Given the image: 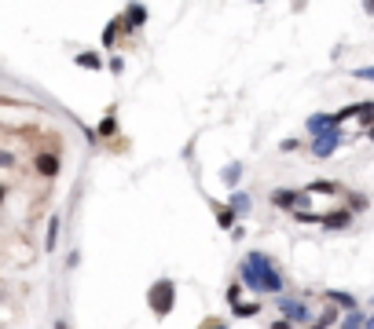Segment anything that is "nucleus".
<instances>
[{
    "instance_id": "5701e85b",
    "label": "nucleus",
    "mask_w": 374,
    "mask_h": 329,
    "mask_svg": "<svg viewBox=\"0 0 374 329\" xmlns=\"http://www.w3.org/2000/svg\"><path fill=\"white\" fill-rule=\"evenodd\" d=\"M367 209V197L363 194H349V212H363Z\"/></svg>"
},
{
    "instance_id": "a878e982",
    "label": "nucleus",
    "mask_w": 374,
    "mask_h": 329,
    "mask_svg": "<svg viewBox=\"0 0 374 329\" xmlns=\"http://www.w3.org/2000/svg\"><path fill=\"white\" fill-rule=\"evenodd\" d=\"M298 146H301L298 139H283V143H279V150H283V154H290V150H298Z\"/></svg>"
},
{
    "instance_id": "20e7f679",
    "label": "nucleus",
    "mask_w": 374,
    "mask_h": 329,
    "mask_svg": "<svg viewBox=\"0 0 374 329\" xmlns=\"http://www.w3.org/2000/svg\"><path fill=\"white\" fill-rule=\"evenodd\" d=\"M279 311H283V318H290L294 326H301V322L312 318V315H308V307H305L301 296H279Z\"/></svg>"
},
{
    "instance_id": "39448f33",
    "label": "nucleus",
    "mask_w": 374,
    "mask_h": 329,
    "mask_svg": "<svg viewBox=\"0 0 374 329\" xmlns=\"http://www.w3.org/2000/svg\"><path fill=\"white\" fill-rule=\"evenodd\" d=\"M341 143H345V139H341V132H338V128H334V132H323V136L312 139V154H316V158H330Z\"/></svg>"
},
{
    "instance_id": "412c9836",
    "label": "nucleus",
    "mask_w": 374,
    "mask_h": 329,
    "mask_svg": "<svg viewBox=\"0 0 374 329\" xmlns=\"http://www.w3.org/2000/svg\"><path fill=\"white\" fill-rule=\"evenodd\" d=\"M118 29H121V19L107 22V29H103V48H114V37H118Z\"/></svg>"
},
{
    "instance_id": "bb28decb",
    "label": "nucleus",
    "mask_w": 374,
    "mask_h": 329,
    "mask_svg": "<svg viewBox=\"0 0 374 329\" xmlns=\"http://www.w3.org/2000/svg\"><path fill=\"white\" fill-rule=\"evenodd\" d=\"M0 164H4V169H11V164H15V158H11V150H4V154H0Z\"/></svg>"
},
{
    "instance_id": "4be33fe9",
    "label": "nucleus",
    "mask_w": 374,
    "mask_h": 329,
    "mask_svg": "<svg viewBox=\"0 0 374 329\" xmlns=\"http://www.w3.org/2000/svg\"><path fill=\"white\" fill-rule=\"evenodd\" d=\"M253 315H261V304H239L235 307V318H253Z\"/></svg>"
},
{
    "instance_id": "2f4dec72",
    "label": "nucleus",
    "mask_w": 374,
    "mask_h": 329,
    "mask_svg": "<svg viewBox=\"0 0 374 329\" xmlns=\"http://www.w3.org/2000/svg\"><path fill=\"white\" fill-rule=\"evenodd\" d=\"M370 139H374V128H370Z\"/></svg>"
},
{
    "instance_id": "9d476101",
    "label": "nucleus",
    "mask_w": 374,
    "mask_h": 329,
    "mask_svg": "<svg viewBox=\"0 0 374 329\" xmlns=\"http://www.w3.org/2000/svg\"><path fill=\"white\" fill-rule=\"evenodd\" d=\"M34 169H37L41 176H59V158H55V154H37Z\"/></svg>"
},
{
    "instance_id": "c756f323",
    "label": "nucleus",
    "mask_w": 374,
    "mask_h": 329,
    "mask_svg": "<svg viewBox=\"0 0 374 329\" xmlns=\"http://www.w3.org/2000/svg\"><path fill=\"white\" fill-rule=\"evenodd\" d=\"M367 329H374V311H370V315H367Z\"/></svg>"
},
{
    "instance_id": "423d86ee",
    "label": "nucleus",
    "mask_w": 374,
    "mask_h": 329,
    "mask_svg": "<svg viewBox=\"0 0 374 329\" xmlns=\"http://www.w3.org/2000/svg\"><path fill=\"white\" fill-rule=\"evenodd\" d=\"M140 26H147V8H143V4H128V8L121 11V29L136 33Z\"/></svg>"
},
{
    "instance_id": "c85d7f7f",
    "label": "nucleus",
    "mask_w": 374,
    "mask_h": 329,
    "mask_svg": "<svg viewBox=\"0 0 374 329\" xmlns=\"http://www.w3.org/2000/svg\"><path fill=\"white\" fill-rule=\"evenodd\" d=\"M206 329H227V326H220V322H209Z\"/></svg>"
},
{
    "instance_id": "2eb2a0df",
    "label": "nucleus",
    "mask_w": 374,
    "mask_h": 329,
    "mask_svg": "<svg viewBox=\"0 0 374 329\" xmlns=\"http://www.w3.org/2000/svg\"><path fill=\"white\" fill-rule=\"evenodd\" d=\"M220 179H224V183H227V187H235V183H239V179H242V164H239V161H235V164H227V169L220 172Z\"/></svg>"
},
{
    "instance_id": "dca6fc26",
    "label": "nucleus",
    "mask_w": 374,
    "mask_h": 329,
    "mask_svg": "<svg viewBox=\"0 0 374 329\" xmlns=\"http://www.w3.org/2000/svg\"><path fill=\"white\" fill-rule=\"evenodd\" d=\"M114 132H118V118H114V110H110L100 121V128H95V136H114Z\"/></svg>"
},
{
    "instance_id": "aec40b11",
    "label": "nucleus",
    "mask_w": 374,
    "mask_h": 329,
    "mask_svg": "<svg viewBox=\"0 0 374 329\" xmlns=\"http://www.w3.org/2000/svg\"><path fill=\"white\" fill-rule=\"evenodd\" d=\"M224 300H227V304H232V307H239V304H242V282H232V286H227V293H224Z\"/></svg>"
},
{
    "instance_id": "7ed1b4c3",
    "label": "nucleus",
    "mask_w": 374,
    "mask_h": 329,
    "mask_svg": "<svg viewBox=\"0 0 374 329\" xmlns=\"http://www.w3.org/2000/svg\"><path fill=\"white\" fill-rule=\"evenodd\" d=\"M272 205L283 209V212H301L308 205V190H286V187H279V190H272Z\"/></svg>"
},
{
    "instance_id": "4468645a",
    "label": "nucleus",
    "mask_w": 374,
    "mask_h": 329,
    "mask_svg": "<svg viewBox=\"0 0 374 329\" xmlns=\"http://www.w3.org/2000/svg\"><path fill=\"white\" fill-rule=\"evenodd\" d=\"M55 238H59V216L48 220V238H44V249L48 253H55Z\"/></svg>"
},
{
    "instance_id": "f8f14e48",
    "label": "nucleus",
    "mask_w": 374,
    "mask_h": 329,
    "mask_svg": "<svg viewBox=\"0 0 374 329\" xmlns=\"http://www.w3.org/2000/svg\"><path fill=\"white\" fill-rule=\"evenodd\" d=\"M74 66H81V70H100L103 59L95 52H81V55H74Z\"/></svg>"
},
{
    "instance_id": "393cba45",
    "label": "nucleus",
    "mask_w": 374,
    "mask_h": 329,
    "mask_svg": "<svg viewBox=\"0 0 374 329\" xmlns=\"http://www.w3.org/2000/svg\"><path fill=\"white\" fill-rule=\"evenodd\" d=\"M107 66H110V74H121V70H125V59H118V55H110V59H107Z\"/></svg>"
},
{
    "instance_id": "9b49d317",
    "label": "nucleus",
    "mask_w": 374,
    "mask_h": 329,
    "mask_svg": "<svg viewBox=\"0 0 374 329\" xmlns=\"http://www.w3.org/2000/svg\"><path fill=\"white\" fill-rule=\"evenodd\" d=\"M227 209H232L235 216H246V212H250V194L246 190H235L232 197H227Z\"/></svg>"
},
{
    "instance_id": "1a4fd4ad",
    "label": "nucleus",
    "mask_w": 374,
    "mask_h": 329,
    "mask_svg": "<svg viewBox=\"0 0 374 329\" xmlns=\"http://www.w3.org/2000/svg\"><path fill=\"white\" fill-rule=\"evenodd\" d=\"M323 296H327V300H330L334 307H345V315H349V311H360V307H356V296H352V293H341V289H323Z\"/></svg>"
},
{
    "instance_id": "a211bd4d",
    "label": "nucleus",
    "mask_w": 374,
    "mask_h": 329,
    "mask_svg": "<svg viewBox=\"0 0 374 329\" xmlns=\"http://www.w3.org/2000/svg\"><path fill=\"white\" fill-rule=\"evenodd\" d=\"M235 220H239V216H235V212H232V209H217V223H220L224 230H235V227H239Z\"/></svg>"
},
{
    "instance_id": "7c9ffc66",
    "label": "nucleus",
    "mask_w": 374,
    "mask_h": 329,
    "mask_svg": "<svg viewBox=\"0 0 374 329\" xmlns=\"http://www.w3.org/2000/svg\"><path fill=\"white\" fill-rule=\"evenodd\" d=\"M55 329H67V322H62V318H59V322H55Z\"/></svg>"
},
{
    "instance_id": "f3484780",
    "label": "nucleus",
    "mask_w": 374,
    "mask_h": 329,
    "mask_svg": "<svg viewBox=\"0 0 374 329\" xmlns=\"http://www.w3.org/2000/svg\"><path fill=\"white\" fill-rule=\"evenodd\" d=\"M305 190H308V194H334L338 187L330 183V179H312V183H308Z\"/></svg>"
},
{
    "instance_id": "0eeeda50",
    "label": "nucleus",
    "mask_w": 374,
    "mask_h": 329,
    "mask_svg": "<svg viewBox=\"0 0 374 329\" xmlns=\"http://www.w3.org/2000/svg\"><path fill=\"white\" fill-rule=\"evenodd\" d=\"M341 121H338V113H312V118L305 121V128L312 132V136H323V132H334Z\"/></svg>"
},
{
    "instance_id": "ddd939ff",
    "label": "nucleus",
    "mask_w": 374,
    "mask_h": 329,
    "mask_svg": "<svg viewBox=\"0 0 374 329\" xmlns=\"http://www.w3.org/2000/svg\"><path fill=\"white\" fill-rule=\"evenodd\" d=\"M341 329H367V315L363 311H349V315L341 318Z\"/></svg>"
},
{
    "instance_id": "cd10ccee",
    "label": "nucleus",
    "mask_w": 374,
    "mask_h": 329,
    "mask_svg": "<svg viewBox=\"0 0 374 329\" xmlns=\"http://www.w3.org/2000/svg\"><path fill=\"white\" fill-rule=\"evenodd\" d=\"M272 329H294V322H290V318H279V322H272Z\"/></svg>"
},
{
    "instance_id": "6e6552de",
    "label": "nucleus",
    "mask_w": 374,
    "mask_h": 329,
    "mask_svg": "<svg viewBox=\"0 0 374 329\" xmlns=\"http://www.w3.org/2000/svg\"><path fill=\"white\" fill-rule=\"evenodd\" d=\"M352 223V212L349 209H334V212H323V230H345Z\"/></svg>"
},
{
    "instance_id": "f03ea898",
    "label": "nucleus",
    "mask_w": 374,
    "mask_h": 329,
    "mask_svg": "<svg viewBox=\"0 0 374 329\" xmlns=\"http://www.w3.org/2000/svg\"><path fill=\"white\" fill-rule=\"evenodd\" d=\"M147 307L154 311V318L173 315V307H176V282L173 278H158V282L147 289Z\"/></svg>"
},
{
    "instance_id": "b1692460",
    "label": "nucleus",
    "mask_w": 374,
    "mask_h": 329,
    "mask_svg": "<svg viewBox=\"0 0 374 329\" xmlns=\"http://www.w3.org/2000/svg\"><path fill=\"white\" fill-rule=\"evenodd\" d=\"M352 77H360V80H374V66H360V70H352Z\"/></svg>"
},
{
    "instance_id": "f257e3e1",
    "label": "nucleus",
    "mask_w": 374,
    "mask_h": 329,
    "mask_svg": "<svg viewBox=\"0 0 374 329\" xmlns=\"http://www.w3.org/2000/svg\"><path fill=\"white\" fill-rule=\"evenodd\" d=\"M239 278H242V286L253 289V293H272V296H279L283 293V274L275 271V263L268 253H246L239 263Z\"/></svg>"
},
{
    "instance_id": "6ab92c4d",
    "label": "nucleus",
    "mask_w": 374,
    "mask_h": 329,
    "mask_svg": "<svg viewBox=\"0 0 374 329\" xmlns=\"http://www.w3.org/2000/svg\"><path fill=\"white\" fill-rule=\"evenodd\" d=\"M334 322H338V307H327V311H323V315L316 318V326H312V329H330Z\"/></svg>"
}]
</instances>
